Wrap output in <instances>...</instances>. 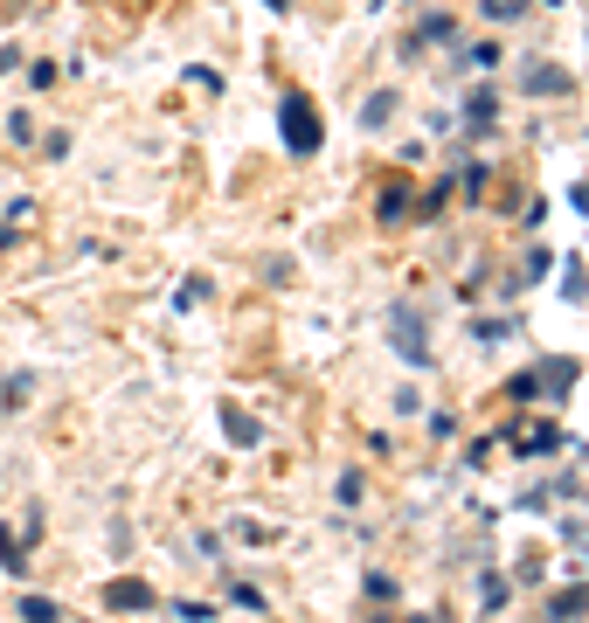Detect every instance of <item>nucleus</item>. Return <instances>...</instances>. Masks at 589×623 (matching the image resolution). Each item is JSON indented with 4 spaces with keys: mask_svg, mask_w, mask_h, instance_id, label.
<instances>
[{
    "mask_svg": "<svg viewBox=\"0 0 589 623\" xmlns=\"http://www.w3.org/2000/svg\"><path fill=\"white\" fill-rule=\"evenodd\" d=\"M229 430H236V444H257V423H250L243 409H229Z\"/></svg>",
    "mask_w": 589,
    "mask_h": 623,
    "instance_id": "nucleus-9",
    "label": "nucleus"
},
{
    "mask_svg": "<svg viewBox=\"0 0 589 623\" xmlns=\"http://www.w3.org/2000/svg\"><path fill=\"white\" fill-rule=\"evenodd\" d=\"M534 8V0H485V14H493V21H514V14H527Z\"/></svg>",
    "mask_w": 589,
    "mask_h": 623,
    "instance_id": "nucleus-8",
    "label": "nucleus"
},
{
    "mask_svg": "<svg viewBox=\"0 0 589 623\" xmlns=\"http://www.w3.org/2000/svg\"><path fill=\"white\" fill-rule=\"evenodd\" d=\"M423 623H430V616H423Z\"/></svg>",
    "mask_w": 589,
    "mask_h": 623,
    "instance_id": "nucleus-10",
    "label": "nucleus"
},
{
    "mask_svg": "<svg viewBox=\"0 0 589 623\" xmlns=\"http://www.w3.org/2000/svg\"><path fill=\"white\" fill-rule=\"evenodd\" d=\"M277 133H285L292 152H313V146H319V118H313V104H305V97H285V104H277Z\"/></svg>",
    "mask_w": 589,
    "mask_h": 623,
    "instance_id": "nucleus-1",
    "label": "nucleus"
},
{
    "mask_svg": "<svg viewBox=\"0 0 589 623\" xmlns=\"http://www.w3.org/2000/svg\"><path fill=\"white\" fill-rule=\"evenodd\" d=\"M105 603H112V610H146V603H152V589H146V582H112V589H105Z\"/></svg>",
    "mask_w": 589,
    "mask_h": 623,
    "instance_id": "nucleus-3",
    "label": "nucleus"
},
{
    "mask_svg": "<svg viewBox=\"0 0 589 623\" xmlns=\"http://www.w3.org/2000/svg\"><path fill=\"white\" fill-rule=\"evenodd\" d=\"M396 347L409 353V360H423L430 347H423V332H417V319H409V312H396Z\"/></svg>",
    "mask_w": 589,
    "mask_h": 623,
    "instance_id": "nucleus-4",
    "label": "nucleus"
},
{
    "mask_svg": "<svg viewBox=\"0 0 589 623\" xmlns=\"http://www.w3.org/2000/svg\"><path fill=\"white\" fill-rule=\"evenodd\" d=\"M555 444H561V430H555V423H548V430H541V423L520 430V451H555Z\"/></svg>",
    "mask_w": 589,
    "mask_h": 623,
    "instance_id": "nucleus-6",
    "label": "nucleus"
},
{
    "mask_svg": "<svg viewBox=\"0 0 589 623\" xmlns=\"http://www.w3.org/2000/svg\"><path fill=\"white\" fill-rule=\"evenodd\" d=\"M21 616H29V623H56L63 610H56V603H42V595H29V603H21Z\"/></svg>",
    "mask_w": 589,
    "mask_h": 623,
    "instance_id": "nucleus-7",
    "label": "nucleus"
},
{
    "mask_svg": "<svg viewBox=\"0 0 589 623\" xmlns=\"http://www.w3.org/2000/svg\"><path fill=\"white\" fill-rule=\"evenodd\" d=\"M527 91H534V97H561V91H569V76H561L555 63H534V70H527Z\"/></svg>",
    "mask_w": 589,
    "mask_h": 623,
    "instance_id": "nucleus-2",
    "label": "nucleus"
},
{
    "mask_svg": "<svg viewBox=\"0 0 589 623\" xmlns=\"http://www.w3.org/2000/svg\"><path fill=\"white\" fill-rule=\"evenodd\" d=\"M582 610H589V595H582V589H569V595H555V603H548V623H576Z\"/></svg>",
    "mask_w": 589,
    "mask_h": 623,
    "instance_id": "nucleus-5",
    "label": "nucleus"
}]
</instances>
